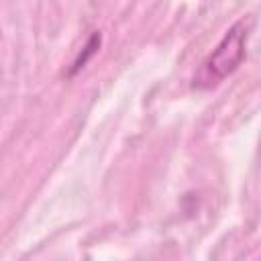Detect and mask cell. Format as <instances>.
I'll list each match as a JSON object with an SVG mask.
<instances>
[{
	"mask_svg": "<svg viewBox=\"0 0 261 261\" xmlns=\"http://www.w3.org/2000/svg\"><path fill=\"white\" fill-rule=\"evenodd\" d=\"M251 31V20L241 18L237 20L216 49L204 59L200 71L194 75V88H212L224 77H228L245 59L247 55V39Z\"/></svg>",
	"mask_w": 261,
	"mask_h": 261,
	"instance_id": "6da1fadb",
	"label": "cell"
},
{
	"mask_svg": "<svg viewBox=\"0 0 261 261\" xmlns=\"http://www.w3.org/2000/svg\"><path fill=\"white\" fill-rule=\"evenodd\" d=\"M100 41H102V37H100V33H94L92 37H90V41H88V45L84 47V51L75 57V61H73V67L69 69V75H75L86 63H88V59L98 51V47H100Z\"/></svg>",
	"mask_w": 261,
	"mask_h": 261,
	"instance_id": "7a4b0ae2",
	"label": "cell"
}]
</instances>
